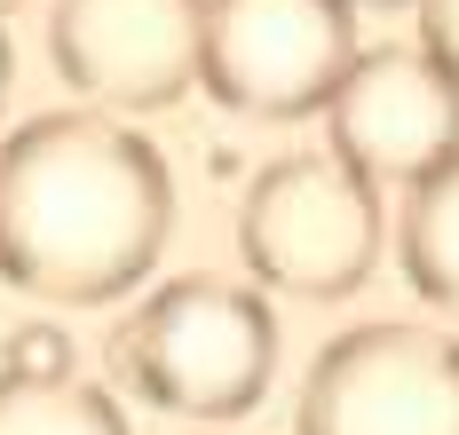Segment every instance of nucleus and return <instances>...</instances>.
Here are the masks:
<instances>
[{"instance_id": "f257e3e1", "label": "nucleus", "mask_w": 459, "mask_h": 435, "mask_svg": "<svg viewBox=\"0 0 459 435\" xmlns=\"http://www.w3.org/2000/svg\"><path fill=\"white\" fill-rule=\"evenodd\" d=\"M175 230V175L119 111H40L0 143V286L103 309L135 293Z\"/></svg>"}, {"instance_id": "f03ea898", "label": "nucleus", "mask_w": 459, "mask_h": 435, "mask_svg": "<svg viewBox=\"0 0 459 435\" xmlns=\"http://www.w3.org/2000/svg\"><path fill=\"white\" fill-rule=\"evenodd\" d=\"M119 364L143 404L175 420H246L277 372V317L262 286L190 269L143 293L119 325Z\"/></svg>"}, {"instance_id": "7ed1b4c3", "label": "nucleus", "mask_w": 459, "mask_h": 435, "mask_svg": "<svg viewBox=\"0 0 459 435\" xmlns=\"http://www.w3.org/2000/svg\"><path fill=\"white\" fill-rule=\"evenodd\" d=\"M388 238V206L380 183L357 175L341 150H285L270 158L246 206H238V253L246 277L293 301H341L372 277Z\"/></svg>"}, {"instance_id": "20e7f679", "label": "nucleus", "mask_w": 459, "mask_h": 435, "mask_svg": "<svg viewBox=\"0 0 459 435\" xmlns=\"http://www.w3.org/2000/svg\"><path fill=\"white\" fill-rule=\"evenodd\" d=\"M349 0H206L198 88L246 119H309L357 64Z\"/></svg>"}, {"instance_id": "39448f33", "label": "nucleus", "mask_w": 459, "mask_h": 435, "mask_svg": "<svg viewBox=\"0 0 459 435\" xmlns=\"http://www.w3.org/2000/svg\"><path fill=\"white\" fill-rule=\"evenodd\" d=\"M293 435H459V340L404 317L325 340Z\"/></svg>"}, {"instance_id": "423d86ee", "label": "nucleus", "mask_w": 459, "mask_h": 435, "mask_svg": "<svg viewBox=\"0 0 459 435\" xmlns=\"http://www.w3.org/2000/svg\"><path fill=\"white\" fill-rule=\"evenodd\" d=\"M48 55L95 111H167L198 88L206 0H56Z\"/></svg>"}, {"instance_id": "0eeeda50", "label": "nucleus", "mask_w": 459, "mask_h": 435, "mask_svg": "<svg viewBox=\"0 0 459 435\" xmlns=\"http://www.w3.org/2000/svg\"><path fill=\"white\" fill-rule=\"evenodd\" d=\"M325 150H341L372 183L412 191L428 166L459 150V72L420 40L365 48L325 103Z\"/></svg>"}, {"instance_id": "6e6552de", "label": "nucleus", "mask_w": 459, "mask_h": 435, "mask_svg": "<svg viewBox=\"0 0 459 435\" xmlns=\"http://www.w3.org/2000/svg\"><path fill=\"white\" fill-rule=\"evenodd\" d=\"M396 261H404L420 301L459 317V150L404 191V206H396Z\"/></svg>"}, {"instance_id": "1a4fd4ad", "label": "nucleus", "mask_w": 459, "mask_h": 435, "mask_svg": "<svg viewBox=\"0 0 459 435\" xmlns=\"http://www.w3.org/2000/svg\"><path fill=\"white\" fill-rule=\"evenodd\" d=\"M0 435H127V412L95 380H16L0 372Z\"/></svg>"}, {"instance_id": "9d476101", "label": "nucleus", "mask_w": 459, "mask_h": 435, "mask_svg": "<svg viewBox=\"0 0 459 435\" xmlns=\"http://www.w3.org/2000/svg\"><path fill=\"white\" fill-rule=\"evenodd\" d=\"M0 372H16V380H72V340L56 325H16L8 348H0Z\"/></svg>"}, {"instance_id": "9b49d317", "label": "nucleus", "mask_w": 459, "mask_h": 435, "mask_svg": "<svg viewBox=\"0 0 459 435\" xmlns=\"http://www.w3.org/2000/svg\"><path fill=\"white\" fill-rule=\"evenodd\" d=\"M420 48H436L459 72V0H420Z\"/></svg>"}, {"instance_id": "f8f14e48", "label": "nucleus", "mask_w": 459, "mask_h": 435, "mask_svg": "<svg viewBox=\"0 0 459 435\" xmlns=\"http://www.w3.org/2000/svg\"><path fill=\"white\" fill-rule=\"evenodd\" d=\"M8 72H16V64H8V32H0V111H8Z\"/></svg>"}, {"instance_id": "ddd939ff", "label": "nucleus", "mask_w": 459, "mask_h": 435, "mask_svg": "<svg viewBox=\"0 0 459 435\" xmlns=\"http://www.w3.org/2000/svg\"><path fill=\"white\" fill-rule=\"evenodd\" d=\"M349 8H420V0H349Z\"/></svg>"}, {"instance_id": "4468645a", "label": "nucleus", "mask_w": 459, "mask_h": 435, "mask_svg": "<svg viewBox=\"0 0 459 435\" xmlns=\"http://www.w3.org/2000/svg\"><path fill=\"white\" fill-rule=\"evenodd\" d=\"M8 8H16V0H0V16H8Z\"/></svg>"}]
</instances>
